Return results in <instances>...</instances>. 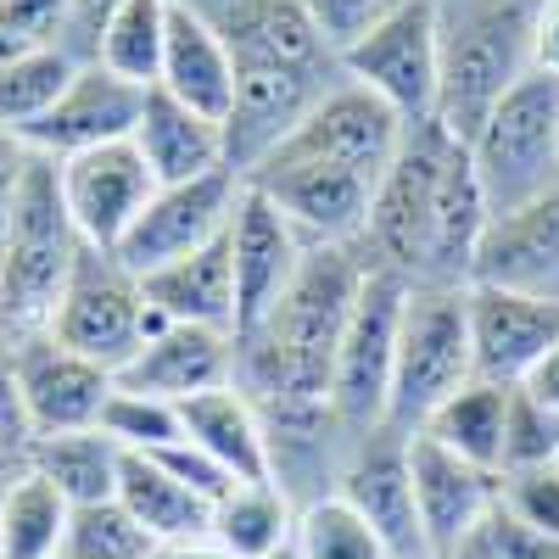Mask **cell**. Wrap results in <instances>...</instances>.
<instances>
[{"label":"cell","instance_id":"cell-19","mask_svg":"<svg viewBox=\"0 0 559 559\" xmlns=\"http://www.w3.org/2000/svg\"><path fill=\"white\" fill-rule=\"evenodd\" d=\"M263 414V453H269V487H280L297 509L336 498L342 459L358 431H347L331 403H258Z\"/></svg>","mask_w":559,"mask_h":559},{"label":"cell","instance_id":"cell-2","mask_svg":"<svg viewBox=\"0 0 559 559\" xmlns=\"http://www.w3.org/2000/svg\"><path fill=\"white\" fill-rule=\"evenodd\" d=\"M537 68V0H437V123L471 140Z\"/></svg>","mask_w":559,"mask_h":559},{"label":"cell","instance_id":"cell-23","mask_svg":"<svg viewBox=\"0 0 559 559\" xmlns=\"http://www.w3.org/2000/svg\"><path fill=\"white\" fill-rule=\"evenodd\" d=\"M471 286H509L559 302V185L515 213H492Z\"/></svg>","mask_w":559,"mask_h":559},{"label":"cell","instance_id":"cell-29","mask_svg":"<svg viewBox=\"0 0 559 559\" xmlns=\"http://www.w3.org/2000/svg\"><path fill=\"white\" fill-rule=\"evenodd\" d=\"M112 503L146 532L152 543H174V537H202L213 521V503L197 498L185 481H174L152 453H123L118 464V492Z\"/></svg>","mask_w":559,"mask_h":559},{"label":"cell","instance_id":"cell-37","mask_svg":"<svg viewBox=\"0 0 559 559\" xmlns=\"http://www.w3.org/2000/svg\"><path fill=\"white\" fill-rule=\"evenodd\" d=\"M297 554L302 559H392L381 537L369 532V521L342 498H319L297 509Z\"/></svg>","mask_w":559,"mask_h":559},{"label":"cell","instance_id":"cell-31","mask_svg":"<svg viewBox=\"0 0 559 559\" xmlns=\"http://www.w3.org/2000/svg\"><path fill=\"white\" fill-rule=\"evenodd\" d=\"M73 503L34 471L0 487V559H62Z\"/></svg>","mask_w":559,"mask_h":559},{"label":"cell","instance_id":"cell-50","mask_svg":"<svg viewBox=\"0 0 559 559\" xmlns=\"http://www.w3.org/2000/svg\"><path fill=\"white\" fill-rule=\"evenodd\" d=\"M0 336H7V331H0Z\"/></svg>","mask_w":559,"mask_h":559},{"label":"cell","instance_id":"cell-44","mask_svg":"<svg viewBox=\"0 0 559 559\" xmlns=\"http://www.w3.org/2000/svg\"><path fill=\"white\" fill-rule=\"evenodd\" d=\"M28 146L12 134V129H0V229H7V218H12V202H17V191H23V174H28Z\"/></svg>","mask_w":559,"mask_h":559},{"label":"cell","instance_id":"cell-34","mask_svg":"<svg viewBox=\"0 0 559 559\" xmlns=\"http://www.w3.org/2000/svg\"><path fill=\"white\" fill-rule=\"evenodd\" d=\"M73 73H79V62L62 51V45H34V51L12 57L7 68H0V129L23 134L28 123H39L62 102Z\"/></svg>","mask_w":559,"mask_h":559},{"label":"cell","instance_id":"cell-47","mask_svg":"<svg viewBox=\"0 0 559 559\" xmlns=\"http://www.w3.org/2000/svg\"><path fill=\"white\" fill-rule=\"evenodd\" d=\"M526 392H532V397H543L548 408H559V342H554V353L537 364V376L526 381Z\"/></svg>","mask_w":559,"mask_h":559},{"label":"cell","instance_id":"cell-16","mask_svg":"<svg viewBox=\"0 0 559 559\" xmlns=\"http://www.w3.org/2000/svg\"><path fill=\"white\" fill-rule=\"evenodd\" d=\"M57 185H62V207H68V218L79 229V241L96 247V252H118L129 224L140 218V207H146L152 191H157L152 168L140 163V152L129 146V140L62 157Z\"/></svg>","mask_w":559,"mask_h":559},{"label":"cell","instance_id":"cell-9","mask_svg":"<svg viewBox=\"0 0 559 559\" xmlns=\"http://www.w3.org/2000/svg\"><path fill=\"white\" fill-rule=\"evenodd\" d=\"M336 68L369 96H381L408 129L437 123V0H397L336 57Z\"/></svg>","mask_w":559,"mask_h":559},{"label":"cell","instance_id":"cell-13","mask_svg":"<svg viewBox=\"0 0 559 559\" xmlns=\"http://www.w3.org/2000/svg\"><path fill=\"white\" fill-rule=\"evenodd\" d=\"M403 140H408V123L381 96H369V90L353 84V79H336L280 146L302 152V157H319V163H336V168H347L369 185H381V174L403 152Z\"/></svg>","mask_w":559,"mask_h":559},{"label":"cell","instance_id":"cell-21","mask_svg":"<svg viewBox=\"0 0 559 559\" xmlns=\"http://www.w3.org/2000/svg\"><path fill=\"white\" fill-rule=\"evenodd\" d=\"M408 481H414V509H419V532H426L431 559H453V548L471 537V526L498 503V476L448 453L431 437H408Z\"/></svg>","mask_w":559,"mask_h":559},{"label":"cell","instance_id":"cell-39","mask_svg":"<svg viewBox=\"0 0 559 559\" xmlns=\"http://www.w3.org/2000/svg\"><path fill=\"white\" fill-rule=\"evenodd\" d=\"M498 503L515 515L532 537L559 548V464H537V471H503L498 476Z\"/></svg>","mask_w":559,"mask_h":559},{"label":"cell","instance_id":"cell-8","mask_svg":"<svg viewBox=\"0 0 559 559\" xmlns=\"http://www.w3.org/2000/svg\"><path fill=\"white\" fill-rule=\"evenodd\" d=\"M403 302H408V280H397L386 269H364V286H358L353 319L336 347V369H331V414L347 431L386 426Z\"/></svg>","mask_w":559,"mask_h":559},{"label":"cell","instance_id":"cell-5","mask_svg":"<svg viewBox=\"0 0 559 559\" xmlns=\"http://www.w3.org/2000/svg\"><path fill=\"white\" fill-rule=\"evenodd\" d=\"M471 286H408L403 331H397V369H392V403L386 426L414 437L426 419L464 386L476 381L471 358Z\"/></svg>","mask_w":559,"mask_h":559},{"label":"cell","instance_id":"cell-25","mask_svg":"<svg viewBox=\"0 0 559 559\" xmlns=\"http://www.w3.org/2000/svg\"><path fill=\"white\" fill-rule=\"evenodd\" d=\"M129 146L140 152V163L152 168L157 185H185V179H202L213 168H229L224 163V123L174 102L157 84L146 90V102H140Z\"/></svg>","mask_w":559,"mask_h":559},{"label":"cell","instance_id":"cell-20","mask_svg":"<svg viewBox=\"0 0 559 559\" xmlns=\"http://www.w3.org/2000/svg\"><path fill=\"white\" fill-rule=\"evenodd\" d=\"M140 102L146 90L107 73L102 62H84L73 73V84L62 90V102L45 112L39 123H28L17 140L34 152V157H79V152H96V146H112V140H129L134 134V118H140Z\"/></svg>","mask_w":559,"mask_h":559},{"label":"cell","instance_id":"cell-15","mask_svg":"<svg viewBox=\"0 0 559 559\" xmlns=\"http://www.w3.org/2000/svg\"><path fill=\"white\" fill-rule=\"evenodd\" d=\"M336 498L358 509L392 559H431L426 554V532H419V509H414L408 437L403 431H392V426L358 431L347 459H342Z\"/></svg>","mask_w":559,"mask_h":559},{"label":"cell","instance_id":"cell-40","mask_svg":"<svg viewBox=\"0 0 559 559\" xmlns=\"http://www.w3.org/2000/svg\"><path fill=\"white\" fill-rule=\"evenodd\" d=\"M548 548H554V543L532 537L503 503H492L487 515L471 526V537L453 548V559H543Z\"/></svg>","mask_w":559,"mask_h":559},{"label":"cell","instance_id":"cell-43","mask_svg":"<svg viewBox=\"0 0 559 559\" xmlns=\"http://www.w3.org/2000/svg\"><path fill=\"white\" fill-rule=\"evenodd\" d=\"M152 459L163 464V471H168L174 481H185V487H191L197 498H207V503H218V498H224L229 487H236V476H229L218 459H207V453H202L197 442H185V437H179L174 448L152 453Z\"/></svg>","mask_w":559,"mask_h":559},{"label":"cell","instance_id":"cell-33","mask_svg":"<svg viewBox=\"0 0 559 559\" xmlns=\"http://www.w3.org/2000/svg\"><path fill=\"white\" fill-rule=\"evenodd\" d=\"M118 464L123 453L102 431H62V437H34L28 471L51 481L73 509L84 503H112L118 492Z\"/></svg>","mask_w":559,"mask_h":559},{"label":"cell","instance_id":"cell-24","mask_svg":"<svg viewBox=\"0 0 559 559\" xmlns=\"http://www.w3.org/2000/svg\"><path fill=\"white\" fill-rule=\"evenodd\" d=\"M487 191L464 157V146L448 152L442 185H437V207H431V247H426V280L419 286H471L476 280V258L487 241Z\"/></svg>","mask_w":559,"mask_h":559},{"label":"cell","instance_id":"cell-18","mask_svg":"<svg viewBox=\"0 0 559 559\" xmlns=\"http://www.w3.org/2000/svg\"><path fill=\"white\" fill-rule=\"evenodd\" d=\"M313 247L292 229V218L280 213L263 191L241 185V207L229 224V263H236V336L258 331V324L280 308V297L292 292V280Z\"/></svg>","mask_w":559,"mask_h":559},{"label":"cell","instance_id":"cell-1","mask_svg":"<svg viewBox=\"0 0 559 559\" xmlns=\"http://www.w3.org/2000/svg\"><path fill=\"white\" fill-rule=\"evenodd\" d=\"M364 286L353 247H313L258 331L236 336V386L252 403H331L336 347Z\"/></svg>","mask_w":559,"mask_h":559},{"label":"cell","instance_id":"cell-7","mask_svg":"<svg viewBox=\"0 0 559 559\" xmlns=\"http://www.w3.org/2000/svg\"><path fill=\"white\" fill-rule=\"evenodd\" d=\"M45 331H51L62 347H73L79 358H90V364H102V369L118 376V369L140 353V342H146L152 331H163V319L152 313L140 280L112 252L84 247Z\"/></svg>","mask_w":559,"mask_h":559},{"label":"cell","instance_id":"cell-46","mask_svg":"<svg viewBox=\"0 0 559 559\" xmlns=\"http://www.w3.org/2000/svg\"><path fill=\"white\" fill-rule=\"evenodd\" d=\"M152 559H229V554L202 532V537H174V543H157V548H152Z\"/></svg>","mask_w":559,"mask_h":559},{"label":"cell","instance_id":"cell-49","mask_svg":"<svg viewBox=\"0 0 559 559\" xmlns=\"http://www.w3.org/2000/svg\"><path fill=\"white\" fill-rule=\"evenodd\" d=\"M543 559H559V548H548V554H543Z\"/></svg>","mask_w":559,"mask_h":559},{"label":"cell","instance_id":"cell-45","mask_svg":"<svg viewBox=\"0 0 559 559\" xmlns=\"http://www.w3.org/2000/svg\"><path fill=\"white\" fill-rule=\"evenodd\" d=\"M537 73L559 79V0H537Z\"/></svg>","mask_w":559,"mask_h":559},{"label":"cell","instance_id":"cell-27","mask_svg":"<svg viewBox=\"0 0 559 559\" xmlns=\"http://www.w3.org/2000/svg\"><path fill=\"white\" fill-rule=\"evenodd\" d=\"M140 292H146V302L163 324H197V331L236 336V263H229V236L146 274Z\"/></svg>","mask_w":559,"mask_h":559},{"label":"cell","instance_id":"cell-14","mask_svg":"<svg viewBox=\"0 0 559 559\" xmlns=\"http://www.w3.org/2000/svg\"><path fill=\"white\" fill-rule=\"evenodd\" d=\"M218 39L241 73H292V68H336V51L319 39L302 0H185Z\"/></svg>","mask_w":559,"mask_h":559},{"label":"cell","instance_id":"cell-3","mask_svg":"<svg viewBox=\"0 0 559 559\" xmlns=\"http://www.w3.org/2000/svg\"><path fill=\"white\" fill-rule=\"evenodd\" d=\"M79 252H84V241L62 207L57 163L28 157L23 191L12 202L7 229H0V331L7 336L45 331Z\"/></svg>","mask_w":559,"mask_h":559},{"label":"cell","instance_id":"cell-35","mask_svg":"<svg viewBox=\"0 0 559 559\" xmlns=\"http://www.w3.org/2000/svg\"><path fill=\"white\" fill-rule=\"evenodd\" d=\"M168 12L174 0H123V12L112 17V28L102 34V51L96 62L140 90L157 84L163 68V34H168Z\"/></svg>","mask_w":559,"mask_h":559},{"label":"cell","instance_id":"cell-32","mask_svg":"<svg viewBox=\"0 0 559 559\" xmlns=\"http://www.w3.org/2000/svg\"><path fill=\"white\" fill-rule=\"evenodd\" d=\"M503 414H509V386H492V381H464L426 426L414 437H431L442 442L448 453L481 464V471H503Z\"/></svg>","mask_w":559,"mask_h":559},{"label":"cell","instance_id":"cell-30","mask_svg":"<svg viewBox=\"0 0 559 559\" xmlns=\"http://www.w3.org/2000/svg\"><path fill=\"white\" fill-rule=\"evenodd\" d=\"M207 537L229 559H269L297 537V503L269 481H236L213 503Z\"/></svg>","mask_w":559,"mask_h":559},{"label":"cell","instance_id":"cell-17","mask_svg":"<svg viewBox=\"0 0 559 559\" xmlns=\"http://www.w3.org/2000/svg\"><path fill=\"white\" fill-rule=\"evenodd\" d=\"M464 302H471L476 381L526 386L559 342V302L532 297V292H509V286H471Z\"/></svg>","mask_w":559,"mask_h":559},{"label":"cell","instance_id":"cell-38","mask_svg":"<svg viewBox=\"0 0 559 559\" xmlns=\"http://www.w3.org/2000/svg\"><path fill=\"white\" fill-rule=\"evenodd\" d=\"M559 464V408L532 397L526 386H509V414H503V471H537ZM498 471V476H503Z\"/></svg>","mask_w":559,"mask_h":559},{"label":"cell","instance_id":"cell-6","mask_svg":"<svg viewBox=\"0 0 559 559\" xmlns=\"http://www.w3.org/2000/svg\"><path fill=\"white\" fill-rule=\"evenodd\" d=\"M459 140L442 123H414L403 152L392 157V168L376 185V202H369L364 236H358V258L364 269H386L408 286L426 280V247H431V207H437V185L448 168V152Z\"/></svg>","mask_w":559,"mask_h":559},{"label":"cell","instance_id":"cell-36","mask_svg":"<svg viewBox=\"0 0 559 559\" xmlns=\"http://www.w3.org/2000/svg\"><path fill=\"white\" fill-rule=\"evenodd\" d=\"M96 431L118 448V453H163L185 437L179 426V403L168 397H152V392H129L112 381V397L102 403V419Z\"/></svg>","mask_w":559,"mask_h":559},{"label":"cell","instance_id":"cell-51","mask_svg":"<svg viewBox=\"0 0 559 559\" xmlns=\"http://www.w3.org/2000/svg\"><path fill=\"white\" fill-rule=\"evenodd\" d=\"M0 342H7V336H0Z\"/></svg>","mask_w":559,"mask_h":559},{"label":"cell","instance_id":"cell-10","mask_svg":"<svg viewBox=\"0 0 559 559\" xmlns=\"http://www.w3.org/2000/svg\"><path fill=\"white\" fill-rule=\"evenodd\" d=\"M241 185L247 179L236 168H213V174L185 179V185H157L112 258L134 280H146V274H157L179 258L224 241L229 224H236V207H241Z\"/></svg>","mask_w":559,"mask_h":559},{"label":"cell","instance_id":"cell-11","mask_svg":"<svg viewBox=\"0 0 559 559\" xmlns=\"http://www.w3.org/2000/svg\"><path fill=\"white\" fill-rule=\"evenodd\" d=\"M252 191H263L280 213L292 218V229L308 247H358L364 236V218L369 202H376V185L336 168V163H319L302 152H269L252 174H247Z\"/></svg>","mask_w":559,"mask_h":559},{"label":"cell","instance_id":"cell-42","mask_svg":"<svg viewBox=\"0 0 559 559\" xmlns=\"http://www.w3.org/2000/svg\"><path fill=\"white\" fill-rule=\"evenodd\" d=\"M123 12V0H62V28H57V45L84 68L96 62L102 51V34L112 28V17Z\"/></svg>","mask_w":559,"mask_h":559},{"label":"cell","instance_id":"cell-48","mask_svg":"<svg viewBox=\"0 0 559 559\" xmlns=\"http://www.w3.org/2000/svg\"><path fill=\"white\" fill-rule=\"evenodd\" d=\"M269 559H302V554H297V543H286V548H280V554H269Z\"/></svg>","mask_w":559,"mask_h":559},{"label":"cell","instance_id":"cell-12","mask_svg":"<svg viewBox=\"0 0 559 559\" xmlns=\"http://www.w3.org/2000/svg\"><path fill=\"white\" fill-rule=\"evenodd\" d=\"M7 364H12V381H17V397H23L34 437L96 431L102 403L112 397V369L79 358L51 331L7 336Z\"/></svg>","mask_w":559,"mask_h":559},{"label":"cell","instance_id":"cell-4","mask_svg":"<svg viewBox=\"0 0 559 559\" xmlns=\"http://www.w3.org/2000/svg\"><path fill=\"white\" fill-rule=\"evenodd\" d=\"M487 207L515 213L559 185V79L554 73H526L509 96L481 118V129L464 140Z\"/></svg>","mask_w":559,"mask_h":559},{"label":"cell","instance_id":"cell-28","mask_svg":"<svg viewBox=\"0 0 559 559\" xmlns=\"http://www.w3.org/2000/svg\"><path fill=\"white\" fill-rule=\"evenodd\" d=\"M179 426H185V442H197L207 459H218L236 481H269L263 414L236 381L179 403Z\"/></svg>","mask_w":559,"mask_h":559},{"label":"cell","instance_id":"cell-41","mask_svg":"<svg viewBox=\"0 0 559 559\" xmlns=\"http://www.w3.org/2000/svg\"><path fill=\"white\" fill-rule=\"evenodd\" d=\"M302 7H308L319 39L342 57L358 34H369V28H376V23L397 7V0H302Z\"/></svg>","mask_w":559,"mask_h":559},{"label":"cell","instance_id":"cell-26","mask_svg":"<svg viewBox=\"0 0 559 559\" xmlns=\"http://www.w3.org/2000/svg\"><path fill=\"white\" fill-rule=\"evenodd\" d=\"M157 90H168L174 102L197 107L213 123H224L229 107H236V62H229L224 39L185 7V0H174V12H168Z\"/></svg>","mask_w":559,"mask_h":559},{"label":"cell","instance_id":"cell-22","mask_svg":"<svg viewBox=\"0 0 559 559\" xmlns=\"http://www.w3.org/2000/svg\"><path fill=\"white\" fill-rule=\"evenodd\" d=\"M129 392H152L168 403H191L213 386L236 381V336L197 331V324H163L140 342V353L112 376Z\"/></svg>","mask_w":559,"mask_h":559}]
</instances>
